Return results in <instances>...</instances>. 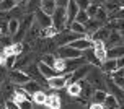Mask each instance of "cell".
Returning <instances> with one entry per match:
<instances>
[{"label": "cell", "instance_id": "35", "mask_svg": "<svg viewBox=\"0 0 124 109\" xmlns=\"http://www.w3.org/2000/svg\"><path fill=\"white\" fill-rule=\"evenodd\" d=\"M26 3H28V12L33 13L34 10H38V8H39V5H41V0H28Z\"/></svg>", "mask_w": 124, "mask_h": 109}, {"label": "cell", "instance_id": "42", "mask_svg": "<svg viewBox=\"0 0 124 109\" xmlns=\"http://www.w3.org/2000/svg\"><path fill=\"white\" fill-rule=\"evenodd\" d=\"M7 68H3V67L0 65V85L3 83V80H5V75H7V72H5Z\"/></svg>", "mask_w": 124, "mask_h": 109}, {"label": "cell", "instance_id": "49", "mask_svg": "<svg viewBox=\"0 0 124 109\" xmlns=\"http://www.w3.org/2000/svg\"><path fill=\"white\" fill-rule=\"evenodd\" d=\"M101 2H103V0H101Z\"/></svg>", "mask_w": 124, "mask_h": 109}, {"label": "cell", "instance_id": "32", "mask_svg": "<svg viewBox=\"0 0 124 109\" xmlns=\"http://www.w3.org/2000/svg\"><path fill=\"white\" fill-rule=\"evenodd\" d=\"M100 3L101 2H90V5L87 7V15H88V18H93L95 16V13L98 12V8H100Z\"/></svg>", "mask_w": 124, "mask_h": 109}, {"label": "cell", "instance_id": "2", "mask_svg": "<svg viewBox=\"0 0 124 109\" xmlns=\"http://www.w3.org/2000/svg\"><path fill=\"white\" fill-rule=\"evenodd\" d=\"M87 81L92 85L93 90H103V88H105V80H103L101 70H100L98 67L90 65V70H88V73H87Z\"/></svg>", "mask_w": 124, "mask_h": 109}, {"label": "cell", "instance_id": "38", "mask_svg": "<svg viewBox=\"0 0 124 109\" xmlns=\"http://www.w3.org/2000/svg\"><path fill=\"white\" fill-rule=\"evenodd\" d=\"M20 109H33V101H28V99H23L18 103Z\"/></svg>", "mask_w": 124, "mask_h": 109}, {"label": "cell", "instance_id": "27", "mask_svg": "<svg viewBox=\"0 0 124 109\" xmlns=\"http://www.w3.org/2000/svg\"><path fill=\"white\" fill-rule=\"evenodd\" d=\"M21 88H23V90H25L26 93H28V94H31V96H33V94H34L36 91H39V90H41V88H39V85H38L36 81H33V80L26 81V83H25L23 86H21Z\"/></svg>", "mask_w": 124, "mask_h": 109}, {"label": "cell", "instance_id": "33", "mask_svg": "<svg viewBox=\"0 0 124 109\" xmlns=\"http://www.w3.org/2000/svg\"><path fill=\"white\" fill-rule=\"evenodd\" d=\"M69 29L74 31V33H77V34H80V36H85V26H83V24H80V23H77V21L70 23Z\"/></svg>", "mask_w": 124, "mask_h": 109}, {"label": "cell", "instance_id": "22", "mask_svg": "<svg viewBox=\"0 0 124 109\" xmlns=\"http://www.w3.org/2000/svg\"><path fill=\"white\" fill-rule=\"evenodd\" d=\"M39 8L47 15H52V12L56 10V0H41Z\"/></svg>", "mask_w": 124, "mask_h": 109}, {"label": "cell", "instance_id": "30", "mask_svg": "<svg viewBox=\"0 0 124 109\" xmlns=\"http://www.w3.org/2000/svg\"><path fill=\"white\" fill-rule=\"evenodd\" d=\"M67 93L72 98H78L80 96V85L78 83H67Z\"/></svg>", "mask_w": 124, "mask_h": 109}, {"label": "cell", "instance_id": "11", "mask_svg": "<svg viewBox=\"0 0 124 109\" xmlns=\"http://www.w3.org/2000/svg\"><path fill=\"white\" fill-rule=\"evenodd\" d=\"M88 70H90V65H88V64H83L82 67H78L77 70H74V72L69 75V81L67 83H77L78 80L85 78L87 73H88Z\"/></svg>", "mask_w": 124, "mask_h": 109}, {"label": "cell", "instance_id": "26", "mask_svg": "<svg viewBox=\"0 0 124 109\" xmlns=\"http://www.w3.org/2000/svg\"><path fill=\"white\" fill-rule=\"evenodd\" d=\"M103 108L105 109H119V103L116 101V98L111 94H106L105 101H103Z\"/></svg>", "mask_w": 124, "mask_h": 109}, {"label": "cell", "instance_id": "5", "mask_svg": "<svg viewBox=\"0 0 124 109\" xmlns=\"http://www.w3.org/2000/svg\"><path fill=\"white\" fill-rule=\"evenodd\" d=\"M34 23L43 29V28H47V26H52V20H51V15H47V13H44L41 8H38V10H34Z\"/></svg>", "mask_w": 124, "mask_h": 109}, {"label": "cell", "instance_id": "15", "mask_svg": "<svg viewBox=\"0 0 124 109\" xmlns=\"http://www.w3.org/2000/svg\"><path fill=\"white\" fill-rule=\"evenodd\" d=\"M83 26H85V36L90 37V36L93 34V33H95L96 29H100V28H101L103 24H100L95 18H88V21H87L85 24H83Z\"/></svg>", "mask_w": 124, "mask_h": 109}, {"label": "cell", "instance_id": "46", "mask_svg": "<svg viewBox=\"0 0 124 109\" xmlns=\"http://www.w3.org/2000/svg\"><path fill=\"white\" fill-rule=\"evenodd\" d=\"M0 109H7L5 108V103H0Z\"/></svg>", "mask_w": 124, "mask_h": 109}, {"label": "cell", "instance_id": "16", "mask_svg": "<svg viewBox=\"0 0 124 109\" xmlns=\"http://www.w3.org/2000/svg\"><path fill=\"white\" fill-rule=\"evenodd\" d=\"M78 85H80V96H83L85 99H88V98L92 96V93H93V88H92V85L88 83L85 78H82V80H78L77 81Z\"/></svg>", "mask_w": 124, "mask_h": 109}, {"label": "cell", "instance_id": "40", "mask_svg": "<svg viewBox=\"0 0 124 109\" xmlns=\"http://www.w3.org/2000/svg\"><path fill=\"white\" fill-rule=\"evenodd\" d=\"M5 108H7V109H20L18 104L15 103L13 99H7V101H5Z\"/></svg>", "mask_w": 124, "mask_h": 109}, {"label": "cell", "instance_id": "21", "mask_svg": "<svg viewBox=\"0 0 124 109\" xmlns=\"http://www.w3.org/2000/svg\"><path fill=\"white\" fill-rule=\"evenodd\" d=\"M100 67H101V72L103 73L114 72L116 70V59H106V60H103L100 64Z\"/></svg>", "mask_w": 124, "mask_h": 109}, {"label": "cell", "instance_id": "13", "mask_svg": "<svg viewBox=\"0 0 124 109\" xmlns=\"http://www.w3.org/2000/svg\"><path fill=\"white\" fill-rule=\"evenodd\" d=\"M38 70H39V73L43 75L46 80H49V78H52V77H56V75H59V73L52 68V67H49V65H46V64H43V62H39L38 64Z\"/></svg>", "mask_w": 124, "mask_h": 109}, {"label": "cell", "instance_id": "44", "mask_svg": "<svg viewBox=\"0 0 124 109\" xmlns=\"http://www.w3.org/2000/svg\"><path fill=\"white\" fill-rule=\"evenodd\" d=\"M88 109H105V108H103V104H95V103H93Z\"/></svg>", "mask_w": 124, "mask_h": 109}, {"label": "cell", "instance_id": "47", "mask_svg": "<svg viewBox=\"0 0 124 109\" xmlns=\"http://www.w3.org/2000/svg\"><path fill=\"white\" fill-rule=\"evenodd\" d=\"M16 2H20V3H26L28 0H16Z\"/></svg>", "mask_w": 124, "mask_h": 109}, {"label": "cell", "instance_id": "41", "mask_svg": "<svg viewBox=\"0 0 124 109\" xmlns=\"http://www.w3.org/2000/svg\"><path fill=\"white\" fill-rule=\"evenodd\" d=\"M67 3H69V0H56V7L57 8H64V10H65Z\"/></svg>", "mask_w": 124, "mask_h": 109}, {"label": "cell", "instance_id": "3", "mask_svg": "<svg viewBox=\"0 0 124 109\" xmlns=\"http://www.w3.org/2000/svg\"><path fill=\"white\" fill-rule=\"evenodd\" d=\"M51 20H52V26L57 31L65 29V10L64 8H57L56 7V10L51 15Z\"/></svg>", "mask_w": 124, "mask_h": 109}, {"label": "cell", "instance_id": "7", "mask_svg": "<svg viewBox=\"0 0 124 109\" xmlns=\"http://www.w3.org/2000/svg\"><path fill=\"white\" fill-rule=\"evenodd\" d=\"M69 75L70 73H64V75H56L52 78L47 80V86L49 88H54V90H62L67 86V81H69Z\"/></svg>", "mask_w": 124, "mask_h": 109}, {"label": "cell", "instance_id": "6", "mask_svg": "<svg viewBox=\"0 0 124 109\" xmlns=\"http://www.w3.org/2000/svg\"><path fill=\"white\" fill-rule=\"evenodd\" d=\"M57 55H59V59H78L82 57V52L80 51H75L72 49L70 46H59L57 47Z\"/></svg>", "mask_w": 124, "mask_h": 109}, {"label": "cell", "instance_id": "25", "mask_svg": "<svg viewBox=\"0 0 124 109\" xmlns=\"http://www.w3.org/2000/svg\"><path fill=\"white\" fill-rule=\"evenodd\" d=\"M106 93L105 90H93V93H92V99H93V103L95 104H103V101H105V98H106Z\"/></svg>", "mask_w": 124, "mask_h": 109}, {"label": "cell", "instance_id": "20", "mask_svg": "<svg viewBox=\"0 0 124 109\" xmlns=\"http://www.w3.org/2000/svg\"><path fill=\"white\" fill-rule=\"evenodd\" d=\"M124 57V47L123 46H116V47L106 49V59H119Z\"/></svg>", "mask_w": 124, "mask_h": 109}, {"label": "cell", "instance_id": "39", "mask_svg": "<svg viewBox=\"0 0 124 109\" xmlns=\"http://www.w3.org/2000/svg\"><path fill=\"white\" fill-rule=\"evenodd\" d=\"M75 3L80 10H87V7L90 5V0H75Z\"/></svg>", "mask_w": 124, "mask_h": 109}, {"label": "cell", "instance_id": "43", "mask_svg": "<svg viewBox=\"0 0 124 109\" xmlns=\"http://www.w3.org/2000/svg\"><path fill=\"white\" fill-rule=\"evenodd\" d=\"M116 68H124V57L116 59Z\"/></svg>", "mask_w": 124, "mask_h": 109}, {"label": "cell", "instance_id": "18", "mask_svg": "<svg viewBox=\"0 0 124 109\" xmlns=\"http://www.w3.org/2000/svg\"><path fill=\"white\" fill-rule=\"evenodd\" d=\"M44 106H47L49 109H61V96L59 94H47Z\"/></svg>", "mask_w": 124, "mask_h": 109}, {"label": "cell", "instance_id": "19", "mask_svg": "<svg viewBox=\"0 0 124 109\" xmlns=\"http://www.w3.org/2000/svg\"><path fill=\"white\" fill-rule=\"evenodd\" d=\"M39 31H41V28L33 21V24L30 26V29H28V33H26V36H25V41L26 43H33V41L39 36Z\"/></svg>", "mask_w": 124, "mask_h": 109}, {"label": "cell", "instance_id": "9", "mask_svg": "<svg viewBox=\"0 0 124 109\" xmlns=\"http://www.w3.org/2000/svg\"><path fill=\"white\" fill-rule=\"evenodd\" d=\"M92 44H93V41L90 39V37L82 36V37H78V39L72 41L70 44H67V46H70V47L75 49V51H80V52H83V51H87V49H92Z\"/></svg>", "mask_w": 124, "mask_h": 109}, {"label": "cell", "instance_id": "36", "mask_svg": "<svg viewBox=\"0 0 124 109\" xmlns=\"http://www.w3.org/2000/svg\"><path fill=\"white\" fill-rule=\"evenodd\" d=\"M15 60H16V55H8L5 59V64H3V65H5L8 70H12V68H15Z\"/></svg>", "mask_w": 124, "mask_h": 109}, {"label": "cell", "instance_id": "45", "mask_svg": "<svg viewBox=\"0 0 124 109\" xmlns=\"http://www.w3.org/2000/svg\"><path fill=\"white\" fill-rule=\"evenodd\" d=\"M5 59H7V55L3 54V52H0V65H3V64H5Z\"/></svg>", "mask_w": 124, "mask_h": 109}, {"label": "cell", "instance_id": "37", "mask_svg": "<svg viewBox=\"0 0 124 109\" xmlns=\"http://www.w3.org/2000/svg\"><path fill=\"white\" fill-rule=\"evenodd\" d=\"M54 60H56V57L52 54H44V57H43V64H46V65H49V67H52L54 65Z\"/></svg>", "mask_w": 124, "mask_h": 109}, {"label": "cell", "instance_id": "31", "mask_svg": "<svg viewBox=\"0 0 124 109\" xmlns=\"http://www.w3.org/2000/svg\"><path fill=\"white\" fill-rule=\"evenodd\" d=\"M46 98H47V94H46L44 91L39 90V91H36V93L33 94V99H31V101H33L34 104H39V106H43V104L46 103Z\"/></svg>", "mask_w": 124, "mask_h": 109}, {"label": "cell", "instance_id": "23", "mask_svg": "<svg viewBox=\"0 0 124 109\" xmlns=\"http://www.w3.org/2000/svg\"><path fill=\"white\" fill-rule=\"evenodd\" d=\"M18 24H20V21L16 18H10L8 21H7V34H8L10 37H13L15 33L18 31Z\"/></svg>", "mask_w": 124, "mask_h": 109}, {"label": "cell", "instance_id": "17", "mask_svg": "<svg viewBox=\"0 0 124 109\" xmlns=\"http://www.w3.org/2000/svg\"><path fill=\"white\" fill-rule=\"evenodd\" d=\"M109 31H111V29H108L106 24H105V26H101L100 29L95 31L92 36H90V39H92V41H103V43H105L106 37H108V34H109Z\"/></svg>", "mask_w": 124, "mask_h": 109}, {"label": "cell", "instance_id": "8", "mask_svg": "<svg viewBox=\"0 0 124 109\" xmlns=\"http://www.w3.org/2000/svg\"><path fill=\"white\" fill-rule=\"evenodd\" d=\"M78 7H77V3H75V0H69L67 7H65V28H69L70 26V23H74L75 20V15L78 13Z\"/></svg>", "mask_w": 124, "mask_h": 109}, {"label": "cell", "instance_id": "12", "mask_svg": "<svg viewBox=\"0 0 124 109\" xmlns=\"http://www.w3.org/2000/svg\"><path fill=\"white\" fill-rule=\"evenodd\" d=\"M101 3H103L101 8H103L108 15H109V13H114L116 10H119V8H123V0H103Z\"/></svg>", "mask_w": 124, "mask_h": 109}, {"label": "cell", "instance_id": "24", "mask_svg": "<svg viewBox=\"0 0 124 109\" xmlns=\"http://www.w3.org/2000/svg\"><path fill=\"white\" fill-rule=\"evenodd\" d=\"M16 7V0H0V13H8Z\"/></svg>", "mask_w": 124, "mask_h": 109}, {"label": "cell", "instance_id": "34", "mask_svg": "<svg viewBox=\"0 0 124 109\" xmlns=\"http://www.w3.org/2000/svg\"><path fill=\"white\" fill-rule=\"evenodd\" d=\"M74 21H77V23H80V24H85L88 21V15L85 10H78V13L75 15V20Z\"/></svg>", "mask_w": 124, "mask_h": 109}, {"label": "cell", "instance_id": "28", "mask_svg": "<svg viewBox=\"0 0 124 109\" xmlns=\"http://www.w3.org/2000/svg\"><path fill=\"white\" fill-rule=\"evenodd\" d=\"M57 34H59V31L54 28V26H47V28H43V29L39 31V36H43V37H56Z\"/></svg>", "mask_w": 124, "mask_h": 109}, {"label": "cell", "instance_id": "29", "mask_svg": "<svg viewBox=\"0 0 124 109\" xmlns=\"http://www.w3.org/2000/svg\"><path fill=\"white\" fill-rule=\"evenodd\" d=\"M93 18L96 20V21H98L100 24H103V26H105V24L108 23V13H106L105 10H103V8L100 7V8H98V12L95 13V16H93Z\"/></svg>", "mask_w": 124, "mask_h": 109}, {"label": "cell", "instance_id": "14", "mask_svg": "<svg viewBox=\"0 0 124 109\" xmlns=\"http://www.w3.org/2000/svg\"><path fill=\"white\" fill-rule=\"evenodd\" d=\"M109 78L113 80V83L119 88L124 86V68H116L114 72L109 73Z\"/></svg>", "mask_w": 124, "mask_h": 109}, {"label": "cell", "instance_id": "1", "mask_svg": "<svg viewBox=\"0 0 124 109\" xmlns=\"http://www.w3.org/2000/svg\"><path fill=\"white\" fill-rule=\"evenodd\" d=\"M33 21H34V15H33V13H28L26 16H23V20H21L20 24H18V31L15 33V36L12 37V41L21 43V41L25 39L26 33H28V29H30V26L33 24Z\"/></svg>", "mask_w": 124, "mask_h": 109}, {"label": "cell", "instance_id": "48", "mask_svg": "<svg viewBox=\"0 0 124 109\" xmlns=\"http://www.w3.org/2000/svg\"><path fill=\"white\" fill-rule=\"evenodd\" d=\"M90 2H101V0H90Z\"/></svg>", "mask_w": 124, "mask_h": 109}, {"label": "cell", "instance_id": "4", "mask_svg": "<svg viewBox=\"0 0 124 109\" xmlns=\"http://www.w3.org/2000/svg\"><path fill=\"white\" fill-rule=\"evenodd\" d=\"M8 78H10V83H12V85H20V86H23L26 81H30V77H28L23 70H15V68L10 70Z\"/></svg>", "mask_w": 124, "mask_h": 109}, {"label": "cell", "instance_id": "10", "mask_svg": "<svg viewBox=\"0 0 124 109\" xmlns=\"http://www.w3.org/2000/svg\"><path fill=\"white\" fill-rule=\"evenodd\" d=\"M105 46H108V47L123 46V33H121V31L111 29V31H109V34H108V37H106V41H105Z\"/></svg>", "mask_w": 124, "mask_h": 109}]
</instances>
